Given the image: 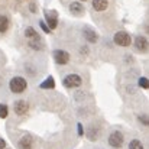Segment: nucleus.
<instances>
[{
  "instance_id": "412c9836",
  "label": "nucleus",
  "mask_w": 149,
  "mask_h": 149,
  "mask_svg": "<svg viewBox=\"0 0 149 149\" xmlns=\"http://www.w3.org/2000/svg\"><path fill=\"white\" fill-rule=\"evenodd\" d=\"M138 120H139L143 126L149 127V114H139V116H138Z\"/></svg>"
},
{
  "instance_id": "f257e3e1",
  "label": "nucleus",
  "mask_w": 149,
  "mask_h": 149,
  "mask_svg": "<svg viewBox=\"0 0 149 149\" xmlns=\"http://www.w3.org/2000/svg\"><path fill=\"white\" fill-rule=\"evenodd\" d=\"M9 88H10V91L13 94H22L28 88V81H26V78H23L20 75H16V77L10 78Z\"/></svg>"
},
{
  "instance_id": "0eeeda50",
  "label": "nucleus",
  "mask_w": 149,
  "mask_h": 149,
  "mask_svg": "<svg viewBox=\"0 0 149 149\" xmlns=\"http://www.w3.org/2000/svg\"><path fill=\"white\" fill-rule=\"evenodd\" d=\"M83 36H84V39H86L88 44H96V42L99 41V33H97L93 28H90V26H86V28L83 29Z\"/></svg>"
},
{
  "instance_id": "a211bd4d",
  "label": "nucleus",
  "mask_w": 149,
  "mask_h": 149,
  "mask_svg": "<svg viewBox=\"0 0 149 149\" xmlns=\"http://www.w3.org/2000/svg\"><path fill=\"white\" fill-rule=\"evenodd\" d=\"M87 136H88V139H90V141H97V136H99V130H97L96 127H90V130H88Z\"/></svg>"
},
{
  "instance_id": "423d86ee",
  "label": "nucleus",
  "mask_w": 149,
  "mask_h": 149,
  "mask_svg": "<svg viewBox=\"0 0 149 149\" xmlns=\"http://www.w3.org/2000/svg\"><path fill=\"white\" fill-rule=\"evenodd\" d=\"M44 13H45V23L48 25V28L51 31L56 29V26H58V13L55 10H47Z\"/></svg>"
},
{
  "instance_id": "2eb2a0df",
  "label": "nucleus",
  "mask_w": 149,
  "mask_h": 149,
  "mask_svg": "<svg viewBox=\"0 0 149 149\" xmlns=\"http://www.w3.org/2000/svg\"><path fill=\"white\" fill-rule=\"evenodd\" d=\"M9 25H10V22H9V17H7V16H4V15H0V33H4V32H7V29H9Z\"/></svg>"
},
{
  "instance_id": "20e7f679",
  "label": "nucleus",
  "mask_w": 149,
  "mask_h": 149,
  "mask_svg": "<svg viewBox=\"0 0 149 149\" xmlns=\"http://www.w3.org/2000/svg\"><path fill=\"white\" fill-rule=\"evenodd\" d=\"M107 142H109V145H110L113 149H119V148H122L123 143H125V136H123L122 132L114 130V132H111V133L109 135Z\"/></svg>"
},
{
  "instance_id": "aec40b11",
  "label": "nucleus",
  "mask_w": 149,
  "mask_h": 149,
  "mask_svg": "<svg viewBox=\"0 0 149 149\" xmlns=\"http://www.w3.org/2000/svg\"><path fill=\"white\" fill-rule=\"evenodd\" d=\"M29 48L35 51H41L42 49V44H41V41H29Z\"/></svg>"
},
{
  "instance_id": "ddd939ff",
  "label": "nucleus",
  "mask_w": 149,
  "mask_h": 149,
  "mask_svg": "<svg viewBox=\"0 0 149 149\" xmlns=\"http://www.w3.org/2000/svg\"><path fill=\"white\" fill-rule=\"evenodd\" d=\"M32 145H33V141H32L31 136H23V138H20V141H19V143H17L19 149H32Z\"/></svg>"
},
{
  "instance_id": "b1692460",
  "label": "nucleus",
  "mask_w": 149,
  "mask_h": 149,
  "mask_svg": "<svg viewBox=\"0 0 149 149\" xmlns=\"http://www.w3.org/2000/svg\"><path fill=\"white\" fill-rule=\"evenodd\" d=\"M29 10H31L32 13H36V10H38L36 4H35V3H31V4H29Z\"/></svg>"
},
{
  "instance_id": "cd10ccee",
  "label": "nucleus",
  "mask_w": 149,
  "mask_h": 149,
  "mask_svg": "<svg viewBox=\"0 0 149 149\" xmlns=\"http://www.w3.org/2000/svg\"><path fill=\"white\" fill-rule=\"evenodd\" d=\"M0 80H1V78H0Z\"/></svg>"
},
{
  "instance_id": "dca6fc26",
  "label": "nucleus",
  "mask_w": 149,
  "mask_h": 149,
  "mask_svg": "<svg viewBox=\"0 0 149 149\" xmlns=\"http://www.w3.org/2000/svg\"><path fill=\"white\" fill-rule=\"evenodd\" d=\"M9 116V107L4 103H0V119H6Z\"/></svg>"
},
{
  "instance_id": "c85d7f7f",
  "label": "nucleus",
  "mask_w": 149,
  "mask_h": 149,
  "mask_svg": "<svg viewBox=\"0 0 149 149\" xmlns=\"http://www.w3.org/2000/svg\"><path fill=\"white\" fill-rule=\"evenodd\" d=\"M6 149H7V148H6Z\"/></svg>"
},
{
  "instance_id": "bb28decb",
  "label": "nucleus",
  "mask_w": 149,
  "mask_h": 149,
  "mask_svg": "<svg viewBox=\"0 0 149 149\" xmlns=\"http://www.w3.org/2000/svg\"><path fill=\"white\" fill-rule=\"evenodd\" d=\"M78 1H87V0H78Z\"/></svg>"
},
{
  "instance_id": "f8f14e48",
  "label": "nucleus",
  "mask_w": 149,
  "mask_h": 149,
  "mask_svg": "<svg viewBox=\"0 0 149 149\" xmlns=\"http://www.w3.org/2000/svg\"><path fill=\"white\" fill-rule=\"evenodd\" d=\"M84 6L81 4V1H72V3H70V12L72 13V15H81V13H84Z\"/></svg>"
},
{
  "instance_id": "6e6552de",
  "label": "nucleus",
  "mask_w": 149,
  "mask_h": 149,
  "mask_svg": "<svg viewBox=\"0 0 149 149\" xmlns=\"http://www.w3.org/2000/svg\"><path fill=\"white\" fill-rule=\"evenodd\" d=\"M13 110L17 116H25L29 110V104L25 100H16L15 104H13Z\"/></svg>"
},
{
  "instance_id": "f3484780",
  "label": "nucleus",
  "mask_w": 149,
  "mask_h": 149,
  "mask_svg": "<svg viewBox=\"0 0 149 149\" xmlns=\"http://www.w3.org/2000/svg\"><path fill=\"white\" fill-rule=\"evenodd\" d=\"M138 84H139L141 88L149 90V78H146V77H141V78L138 80Z\"/></svg>"
},
{
  "instance_id": "7ed1b4c3",
  "label": "nucleus",
  "mask_w": 149,
  "mask_h": 149,
  "mask_svg": "<svg viewBox=\"0 0 149 149\" xmlns=\"http://www.w3.org/2000/svg\"><path fill=\"white\" fill-rule=\"evenodd\" d=\"M83 84V78L78 74H68L62 80V86L65 88H78Z\"/></svg>"
},
{
  "instance_id": "6ab92c4d",
  "label": "nucleus",
  "mask_w": 149,
  "mask_h": 149,
  "mask_svg": "<svg viewBox=\"0 0 149 149\" xmlns=\"http://www.w3.org/2000/svg\"><path fill=\"white\" fill-rule=\"evenodd\" d=\"M129 149H143V145H142L141 141L133 139V141H130V143H129Z\"/></svg>"
},
{
  "instance_id": "f03ea898",
  "label": "nucleus",
  "mask_w": 149,
  "mask_h": 149,
  "mask_svg": "<svg viewBox=\"0 0 149 149\" xmlns=\"http://www.w3.org/2000/svg\"><path fill=\"white\" fill-rule=\"evenodd\" d=\"M113 42H114L116 45L122 47V48H127V47H130V44H132V38H130V35H129L126 31H119V32L114 33Z\"/></svg>"
},
{
  "instance_id": "393cba45",
  "label": "nucleus",
  "mask_w": 149,
  "mask_h": 149,
  "mask_svg": "<svg viewBox=\"0 0 149 149\" xmlns=\"http://www.w3.org/2000/svg\"><path fill=\"white\" fill-rule=\"evenodd\" d=\"M0 149H6V141L3 138H0Z\"/></svg>"
},
{
  "instance_id": "4be33fe9",
  "label": "nucleus",
  "mask_w": 149,
  "mask_h": 149,
  "mask_svg": "<svg viewBox=\"0 0 149 149\" xmlns=\"http://www.w3.org/2000/svg\"><path fill=\"white\" fill-rule=\"evenodd\" d=\"M39 26H41V28H42V31H44L45 33H48V35H49L51 32H52L49 28H48V25L45 23V20H39Z\"/></svg>"
},
{
  "instance_id": "5701e85b",
  "label": "nucleus",
  "mask_w": 149,
  "mask_h": 149,
  "mask_svg": "<svg viewBox=\"0 0 149 149\" xmlns=\"http://www.w3.org/2000/svg\"><path fill=\"white\" fill-rule=\"evenodd\" d=\"M77 135H78V136H84V126H83L81 123L77 125Z\"/></svg>"
},
{
  "instance_id": "1a4fd4ad",
  "label": "nucleus",
  "mask_w": 149,
  "mask_h": 149,
  "mask_svg": "<svg viewBox=\"0 0 149 149\" xmlns=\"http://www.w3.org/2000/svg\"><path fill=\"white\" fill-rule=\"evenodd\" d=\"M135 49L138 51V52H146L149 49V42L148 39L145 38V36H142V35H139V36H136L135 38Z\"/></svg>"
},
{
  "instance_id": "9d476101",
  "label": "nucleus",
  "mask_w": 149,
  "mask_h": 149,
  "mask_svg": "<svg viewBox=\"0 0 149 149\" xmlns=\"http://www.w3.org/2000/svg\"><path fill=\"white\" fill-rule=\"evenodd\" d=\"M25 36L29 39V41H41V36L38 33V31L33 28V26H28L25 29Z\"/></svg>"
},
{
  "instance_id": "a878e982",
  "label": "nucleus",
  "mask_w": 149,
  "mask_h": 149,
  "mask_svg": "<svg viewBox=\"0 0 149 149\" xmlns=\"http://www.w3.org/2000/svg\"><path fill=\"white\" fill-rule=\"evenodd\" d=\"M146 32H149V26H146Z\"/></svg>"
},
{
  "instance_id": "39448f33",
  "label": "nucleus",
  "mask_w": 149,
  "mask_h": 149,
  "mask_svg": "<svg viewBox=\"0 0 149 149\" xmlns=\"http://www.w3.org/2000/svg\"><path fill=\"white\" fill-rule=\"evenodd\" d=\"M52 58L55 61V64L58 65H67L71 59V55L64 49H55L52 52Z\"/></svg>"
},
{
  "instance_id": "4468645a",
  "label": "nucleus",
  "mask_w": 149,
  "mask_h": 149,
  "mask_svg": "<svg viewBox=\"0 0 149 149\" xmlns=\"http://www.w3.org/2000/svg\"><path fill=\"white\" fill-rule=\"evenodd\" d=\"M39 87H41L42 90H54V88H55V81H54V77H52V75H48V77L45 78V81L39 84Z\"/></svg>"
},
{
  "instance_id": "9b49d317",
  "label": "nucleus",
  "mask_w": 149,
  "mask_h": 149,
  "mask_svg": "<svg viewBox=\"0 0 149 149\" xmlns=\"http://www.w3.org/2000/svg\"><path fill=\"white\" fill-rule=\"evenodd\" d=\"M91 4L96 12H104L109 7V0H93Z\"/></svg>"
}]
</instances>
